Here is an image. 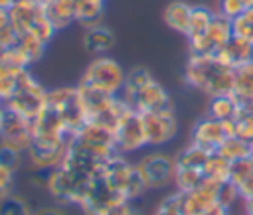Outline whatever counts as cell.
Returning a JSON list of instances; mask_svg holds the SVG:
<instances>
[{
	"instance_id": "18",
	"label": "cell",
	"mask_w": 253,
	"mask_h": 215,
	"mask_svg": "<svg viewBox=\"0 0 253 215\" xmlns=\"http://www.w3.org/2000/svg\"><path fill=\"white\" fill-rule=\"evenodd\" d=\"M115 43V36L109 28H105L103 24L95 26V28H87L85 36H83V47L89 53L95 55H103L105 51H109Z\"/></svg>"
},
{
	"instance_id": "20",
	"label": "cell",
	"mask_w": 253,
	"mask_h": 215,
	"mask_svg": "<svg viewBox=\"0 0 253 215\" xmlns=\"http://www.w3.org/2000/svg\"><path fill=\"white\" fill-rule=\"evenodd\" d=\"M190 14H192V4H188L184 0H174L164 10V22L170 30L186 36L188 24H190Z\"/></svg>"
},
{
	"instance_id": "29",
	"label": "cell",
	"mask_w": 253,
	"mask_h": 215,
	"mask_svg": "<svg viewBox=\"0 0 253 215\" xmlns=\"http://www.w3.org/2000/svg\"><path fill=\"white\" fill-rule=\"evenodd\" d=\"M150 79H154L152 75H150V71L148 69H144V67H132L130 71H126V77H125V87H123V97L125 99H130L136 91H140Z\"/></svg>"
},
{
	"instance_id": "28",
	"label": "cell",
	"mask_w": 253,
	"mask_h": 215,
	"mask_svg": "<svg viewBox=\"0 0 253 215\" xmlns=\"http://www.w3.org/2000/svg\"><path fill=\"white\" fill-rule=\"evenodd\" d=\"M210 154H211V152H208L206 148H202V146H198V144H192V142H190V146H186V148L178 154V158H176V166H186V168H204V164L208 162Z\"/></svg>"
},
{
	"instance_id": "33",
	"label": "cell",
	"mask_w": 253,
	"mask_h": 215,
	"mask_svg": "<svg viewBox=\"0 0 253 215\" xmlns=\"http://www.w3.org/2000/svg\"><path fill=\"white\" fill-rule=\"evenodd\" d=\"M55 26L49 22V18L45 16V10H42V14L36 18V22L32 24V30L28 32V34H34L38 39H42L43 43H49L51 39H53V36H55Z\"/></svg>"
},
{
	"instance_id": "3",
	"label": "cell",
	"mask_w": 253,
	"mask_h": 215,
	"mask_svg": "<svg viewBox=\"0 0 253 215\" xmlns=\"http://www.w3.org/2000/svg\"><path fill=\"white\" fill-rule=\"evenodd\" d=\"M125 77H126V71L121 67L119 61L107 55H97L87 65L81 79L109 95H119L125 87Z\"/></svg>"
},
{
	"instance_id": "37",
	"label": "cell",
	"mask_w": 253,
	"mask_h": 215,
	"mask_svg": "<svg viewBox=\"0 0 253 215\" xmlns=\"http://www.w3.org/2000/svg\"><path fill=\"white\" fill-rule=\"evenodd\" d=\"M0 164L4 168H8L10 172H16L20 168V164H22V152H18V150H14V148H10V146L0 142Z\"/></svg>"
},
{
	"instance_id": "35",
	"label": "cell",
	"mask_w": 253,
	"mask_h": 215,
	"mask_svg": "<svg viewBox=\"0 0 253 215\" xmlns=\"http://www.w3.org/2000/svg\"><path fill=\"white\" fill-rule=\"evenodd\" d=\"M251 174H253V160H251V156H249V158H243V160H235V162H231V168H229V179L235 181L237 185H239L247 176H251Z\"/></svg>"
},
{
	"instance_id": "8",
	"label": "cell",
	"mask_w": 253,
	"mask_h": 215,
	"mask_svg": "<svg viewBox=\"0 0 253 215\" xmlns=\"http://www.w3.org/2000/svg\"><path fill=\"white\" fill-rule=\"evenodd\" d=\"M115 146L119 154H130L136 152L144 146H148L146 142V132H144V120H142V112H138L136 108H132L117 126L115 130Z\"/></svg>"
},
{
	"instance_id": "46",
	"label": "cell",
	"mask_w": 253,
	"mask_h": 215,
	"mask_svg": "<svg viewBox=\"0 0 253 215\" xmlns=\"http://www.w3.org/2000/svg\"><path fill=\"white\" fill-rule=\"evenodd\" d=\"M243 207H245V213L253 211V197H247V199H243Z\"/></svg>"
},
{
	"instance_id": "13",
	"label": "cell",
	"mask_w": 253,
	"mask_h": 215,
	"mask_svg": "<svg viewBox=\"0 0 253 215\" xmlns=\"http://www.w3.org/2000/svg\"><path fill=\"white\" fill-rule=\"evenodd\" d=\"M225 138L227 136H225L221 120H215L211 116H204L192 128V144H198L206 148L208 152H215Z\"/></svg>"
},
{
	"instance_id": "15",
	"label": "cell",
	"mask_w": 253,
	"mask_h": 215,
	"mask_svg": "<svg viewBox=\"0 0 253 215\" xmlns=\"http://www.w3.org/2000/svg\"><path fill=\"white\" fill-rule=\"evenodd\" d=\"M42 10L43 6L40 4V0H14L8 14H10V22L16 28V32L24 36L32 30V24L42 14Z\"/></svg>"
},
{
	"instance_id": "10",
	"label": "cell",
	"mask_w": 253,
	"mask_h": 215,
	"mask_svg": "<svg viewBox=\"0 0 253 215\" xmlns=\"http://www.w3.org/2000/svg\"><path fill=\"white\" fill-rule=\"evenodd\" d=\"M126 101L138 112H160V110H172L174 108L168 91L156 79H150L140 91H136Z\"/></svg>"
},
{
	"instance_id": "6",
	"label": "cell",
	"mask_w": 253,
	"mask_h": 215,
	"mask_svg": "<svg viewBox=\"0 0 253 215\" xmlns=\"http://www.w3.org/2000/svg\"><path fill=\"white\" fill-rule=\"evenodd\" d=\"M136 170L148 189H164L174 183L176 158L164 152H150L136 162Z\"/></svg>"
},
{
	"instance_id": "17",
	"label": "cell",
	"mask_w": 253,
	"mask_h": 215,
	"mask_svg": "<svg viewBox=\"0 0 253 215\" xmlns=\"http://www.w3.org/2000/svg\"><path fill=\"white\" fill-rule=\"evenodd\" d=\"M241 105H253V59L233 67V91Z\"/></svg>"
},
{
	"instance_id": "36",
	"label": "cell",
	"mask_w": 253,
	"mask_h": 215,
	"mask_svg": "<svg viewBox=\"0 0 253 215\" xmlns=\"http://www.w3.org/2000/svg\"><path fill=\"white\" fill-rule=\"evenodd\" d=\"M239 197H241V193H239V185H237L235 181L227 179V181H223V183L219 185L217 201H219V203H223L227 209H229V207H231Z\"/></svg>"
},
{
	"instance_id": "41",
	"label": "cell",
	"mask_w": 253,
	"mask_h": 215,
	"mask_svg": "<svg viewBox=\"0 0 253 215\" xmlns=\"http://www.w3.org/2000/svg\"><path fill=\"white\" fill-rule=\"evenodd\" d=\"M239 193H241V199L253 197V174H251V176H247V178L239 183Z\"/></svg>"
},
{
	"instance_id": "40",
	"label": "cell",
	"mask_w": 253,
	"mask_h": 215,
	"mask_svg": "<svg viewBox=\"0 0 253 215\" xmlns=\"http://www.w3.org/2000/svg\"><path fill=\"white\" fill-rule=\"evenodd\" d=\"M12 176L14 172H10L8 168L0 164V199L12 193Z\"/></svg>"
},
{
	"instance_id": "22",
	"label": "cell",
	"mask_w": 253,
	"mask_h": 215,
	"mask_svg": "<svg viewBox=\"0 0 253 215\" xmlns=\"http://www.w3.org/2000/svg\"><path fill=\"white\" fill-rule=\"evenodd\" d=\"M239 110H241V103L237 101L233 93H227V95L211 97L210 107H208V116L215 120H229V118H235Z\"/></svg>"
},
{
	"instance_id": "48",
	"label": "cell",
	"mask_w": 253,
	"mask_h": 215,
	"mask_svg": "<svg viewBox=\"0 0 253 215\" xmlns=\"http://www.w3.org/2000/svg\"><path fill=\"white\" fill-rule=\"evenodd\" d=\"M247 41L253 43V26H251V30H249V34H247Z\"/></svg>"
},
{
	"instance_id": "38",
	"label": "cell",
	"mask_w": 253,
	"mask_h": 215,
	"mask_svg": "<svg viewBox=\"0 0 253 215\" xmlns=\"http://www.w3.org/2000/svg\"><path fill=\"white\" fill-rule=\"evenodd\" d=\"M243 10H245V4L241 0H219V10L217 12L221 16H225V18L233 20V18L241 16Z\"/></svg>"
},
{
	"instance_id": "24",
	"label": "cell",
	"mask_w": 253,
	"mask_h": 215,
	"mask_svg": "<svg viewBox=\"0 0 253 215\" xmlns=\"http://www.w3.org/2000/svg\"><path fill=\"white\" fill-rule=\"evenodd\" d=\"M215 152L221 154L225 160L235 162V160L249 158L251 152H253V146H251L249 142H245L243 138H239V136H227V138L219 144V148H217Z\"/></svg>"
},
{
	"instance_id": "54",
	"label": "cell",
	"mask_w": 253,
	"mask_h": 215,
	"mask_svg": "<svg viewBox=\"0 0 253 215\" xmlns=\"http://www.w3.org/2000/svg\"><path fill=\"white\" fill-rule=\"evenodd\" d=\"M103 2H105V0H103Z\"/></svg>"
},
{
	"instance_id": "30",
	"label": "cell",
	"mask_w": 253,
	"mask_h": 215,
	"mask_svg": "<svg viewBox=\"0 0 253 215\" xmlns=\"http://www.w3.org/2000/svg\"><path fill=\"white\" fill-rule=\"evenodd\" d=\"M235 136L253 144V105H241V110L235 116Z\"/></svg>"
},
{
	"instance_id": "47",
	"label": "cell",
	"mask_w": 253,
	"mask_h": 215,
	"mask_svg": "<svg viewBox=\"0 0 253 215\" xmlns=\"http://www.w3.org/2000/svg\"><path fill=\"white\" fill-rule=\"evenodd\" d=\"M14 0H0V10H10Z\"/></svg>"
},
{
	"instance_id": "4",
	"label": "cell",
	"mask_w": 253,
	"mask_h": 215,
	"mask_svg": "<svg viewBox=\"0 0 253 215\" xmlns=\"http://www.w3.org/2000/svg\"><path fill=\"white\" fill-rule=\"evenodd\" d=\"M47 105L59 112L71 136H75L87 122V112L79 99L77 87H57L47 91Z\"/></svg>"
},
{
	"instance_id": "23",
	"label": "cell",
	"mask_w": 253,
	"mask_h": 215,
	"mask_svg": "<svg viewBox=\"0 0 253 215\" xmlns=\"http://www.w3.org/2000/svg\"><path fill=\"white\" fill-rule=\"evenodd\" d=\"M204 36L208 37V41H210V45H211V49L215 53L233 36V32H231V20L225 18V16H221L219 12H215V16H213L211 24L208 26V30L204 32Z\"/></svg>"
},
{
	"instance_id": "34",
	"label": "cell",
	"mask_w": 253,
	"mask_h": 215,
	"mask_svg": "<svg viewBox=\"0 0 253 215\" xmlns=\"http://www.w3.org/2000/svg\"><path fill=\"white\" fill-rule=\"evenodd\" d=\"M182 201H184V193L176 189L174 193L166 195V197L160 201V205L154 209L152 215H184V211H182Z\"/></svg>"
},
{
	"instance_id": "50",
	"label": "cell",
	"mask_w": 253,
	"mask_h": 215,
	"mask_svg": "<svg viewBox=\"0 0 253 215\" xmlns=\"http://www.w3.org/2000/svg\"><path fill=\"white\" fill-rule=\"evenodd\" d=\"M49 2H53V0H40V4H42V6H45V4H49Z\"/></svg>"
},
{
	"instance_id": "49",
	"label": "cell",
	"mask_w": 253,
	"mask_h": 215,
	"mask_svg": "<svg viewBox=\"0 0 253 215\" xmlns=\"http://www.w3.org/2000/svg\"><path fill=\"white\" fill-rule=\"evenodd\" d=\"M243 4H245V8H249V6H253V0H241Z\"/></svg>"
},
{
	"instance_id": "44",
	"label": "cell",
	"mask_w": 253,
	"mask_h": 215,
	"mask_svg": "<svg viewBox=\"0 0 253 215\" xmlns=\"http://www.w3.org/2000/svg\"><path fill=\"white\" fill-rule=\"evenodd\" d=\"M6 114H8V108H6V105L0 101V132H2V126H4V120H6Z\"/></svg>"
},
{
	"instance_id": "45",
	"label": "cell",
	"mask_w": 253,
	"mask_h": 215,
	"mask_svg": "<svg viewBox=\"0 0 253 215\" xmlns=\"http://www.w3.org/2000/svg\"><path fill=\"white\" fill-rule=\"evenodd\" d=\"M36 215H63L59 209H40L36 211Z\"/></svg>"
},
{
	"instance_id": "27",
	"label": "cell",
	"mask_w": 253,
	"mask_h": 215,
	"mask_svg": "<svg viewBox=\"0 0 253 215\" xmlns=\"http://www.w3.org/2000/svg\"><path fill=\"white\" fill-rule=\"evenodd\" d=\"M229 168H231V162L229 160H225L217 152H211L210 158H208V162L204 164V176L206 178H211V179H215L219 183H223V181L229 179Z\"/></svg>"
},
{
	"instance_id": "43",
	"label": "cell",
	"mask_w": 253,
	"mask_h": 215,
	"mask_svg": "<svg viewBox=\"0 0 253 215\" xmlns=\"http://www.w3.org/2000/svg\"><path fill=\"white\" fill-rule=\"evenodd\" d=\"M241 18H243L247 24H251V26H253V6L245 8V10H243V14H241Z\"/></svg>"
},
{
	"instance_id": "39",
	"label": "cell",
	"mask_w": 253,
	"mask_h": 215,
	"mask_svg": "<svg viewBox=\"0 0 253 215\" xmlns=\"http://www.w3.org/2000/svg\"><path fill=\"white\" fill-rule=\"evenodd\" d=\"M20 39V34L16 32V28L12 26V22H6L4 26H0V47H12L16 45Z\"/></svg>"
},
{
	"instance_id": "9",
	"label": "cell",
	"mask_w": 253,
	"mask_h": 215,
	"mask_svg": "<svg viewBox=\"0 0 253 215\" xmlns=\"http://www.w3.org/2000/svg\"><path fill=\"white\" fill-rule=\"evenodd\" d=\"M144 120V132L148 146H162L170 142L178 132V120L172 110H160V112H142Z\"/></svg>"
},
{
	"instance_id": "11",
	"label": "cell",
	"mask_w": 253,
	"mask_h": 215,
	"mask_svg": "<svg viewBox=\"0 0 253 215\" xmlns=\"http://www.w3.org/2000/svg\"><path fill=\"white\" fill-rule=\"evenodd\" d=\"M0 142L10 146V148H14V150H18V152H22V154L28 152V148L34 142L32 120L8 110L4 126H2V132H0Z\"/></svg>"
},
{
	"instance_id": "51",
	"label": "cell",
	"mask_w": 253,
	"mask_h": 215,
	"mask_svg": "<svg viewBox=\"0 0 253 215\" xmlns=\"http://www.w3.org/2000/svg\"><path fill=\"white\" fill-rule=\"evenodd\" d=\"M128 215H142V213H138V211H134V209H132V211H130Z\"/></svg>"
},
{
	"instance_id": "26",
	"label": "cell",
	"mask_w": 253,
	"mask_h": 215,
	"mask_svg": "<svg viewBox=\"0 0 253 215\" xmlns=\"http://www.w3.org/2000/svg\"><path fill=\"white\" fill-rule=\"evenodd\" d=\"M215 12L208 6H192V14H190V24H188V32H186V37H192V36H198V34H204L208 30V26L211 24Z\"/></svg>"
},
{
	"instance_id": "12",
	"label": "cell",
	"mask_w": 253,
	"mask_h": 215,
	"mask_svg": "<svg viewBox=\"0 0 253 215\" xmlns=\"http://www.w3.org/2000/svg\"><path fill=\"white\" fill-rule=\"evenodd\" d=\"M219 185H221L219 181H215L211 178H204L200 187L184 193V201H182L184 215H206L208 209L217 201Z\"/></svg>"
},
{
	"instance_id": "53",
	"label": "cell",
	"mask_w": 253,
	"mask_h": 215,
	"mask_svg": "<svg viewBox=\"0 0 253 215\" xmlns=\"http://www.w3.org/2000/svg\"><path fill=\"white\" fill-rule=\"evenodd\" d=\"M247 215H253V211H249V213H247Z\"/></svg>"
},
{
	"instance_id": "31",
	"label": "cell",
	"mask_w": 253,
	"mask_h": 215,
	"mask_svg": "<svg viewBox=\"0 0 253 215\" xmlns=\"http://www.w3.org/2000/svg\"><path fill=\"white\" fill-rule=\"evenodd\" d=\"M0 215H36V211L30 207L26 199L10 193L0 199Z\"/></svg>"
},
{
	"instance_id": "7",
	"label": "cell",
	"mask_w": 253,
	"mask_h": 215,
	"mask_svg": "<svg viewBox=\"0 0 253 215\" xmlns=\"http://www.w3.org/2000/svg\"><path fill=\"white\" fill-rule=\"evenodd\" d=\"M85 150H89L95 158L99 160H109L111 156L117 154V146H115V130H111L109 126L97 122V120H87L81 130L73 136Z\"/></svg>"
},
{
	"instance_id": "52",
	"label": "cell",
	"mask_w": 253,
	"mask_h": 215,
	"mask_svg": "<svg viewBox=\"0 0 253 215\" xmlns=\"http://www.w3.org/2000/svg\"><path fill=\"white\" fill-rule=\"evenodd\" d=\"M2 51H4V47H0V55H2Z\"/></svg>"
},
{
	"instance_id": "25",
	"label": "cell",
	"mask_w": 253,
	"mask_h": 215,
	"mask_svg": "<svg viewBox=\"0 0 253 215\" xmlns=\"http://www.w3.org/2000/svg\"><path fill=\"white\" fill-rule=\"evenodd\" d=\"M204 168H186V166H176V174H174V183L176 189L182 193L194 191L196 187H200V183L204 181Z\"/></svg>"
},
{
	"instance_id": "32",
	"label": "cell",
	"mask_w": 253,
	"mask_h": 215,
	"mask_svg": "<svg viewBox=\"0 0 253 215\" xmlns=\"http://www.w3.org/2000/svg\"><path fill=\"white\" fill-rule=\"evenodd\" d=\"M18 45L24 49V53L30 57V61L36 63V61H40V59L43 57L47 43H43L42 39H38L34 34H24V36H20Z\"/></svg>"
},
{
	"instance_id": "42",
	"label": "cell",
	"mask_w": 253,
	"mask_h": 215,
	"mask_svg": "<svg viewBox=\"0 0 253 215\" xmlns=\"http://www.w3.org/2000/svg\"><path fill=\"white\" fill-rule=\"evenodd\" d=\"M206 215H229V209L223 205V203H219V201H215L210 209H208V213Z\"/></svg>"
},
{
	"instance_id": "16",
	"label": "cell",
	"mask_w": 253,
	"mask_h": 215,
	"mask_svg": "<svg viewBox=\"0 0 253 215\" xmlns=\"http://www.w3.org/2000/svg\"><path fill=\"white\" fill-rule=\"evenodd\" d=\"M213 55L227 67H237L239 63L253 59V43H249L245 37L231 36V39L227 43H223Z\"/></svg>"
},
{
	"instance_id": "19",
	"label": "cell",
	"mask_w": 253,
	"mask_h": 215,
	"mask_svg": "<svg viewBox=\"0 0 253 215\" xmlns=\"http://www.w3.org/2000/svg\"><path fill=\"white\" fill-rule=\"evenodd\" d=\"M75 6H77V0H53V2L45 4L43 10H45V16L49 18V22L59 32V30L67 28L71 22H75Z\"/></svg>"
},
{
	"instance_id": "21",
	"label": "cell",
	"mask_w": 253,
	"mask_h": 215,
	"mask_svg": "<svg viewBox=\"0 0 253 215\" xmlns=\"http://www.w3.org/2000/svg\"><path fill=\"white\" fill-rule=\"evenodd\" d=\"M105 2L103 0H77L75 6V22L81 24L85 30L103 24Z\"/></svg>"
},
{
	"instance_id": "2",
	"label": "cell",
	"mask_w": 253,
	"mask_h": 215,
	"mask_svg": "<svg viewBox=\"0 0 253 215\" xmlns=\"http://www.w3.org/2000/svg\"><path fill=\"white\" fill-rule=\"evenodd\" d=\"M4 105L10 112H16L28 120H34L47 107V91L26 69L18 77V87L14 95L8 101H4Z\"/></svg>"
},
{
	"instance_id": "14",
	"label": "cell",
	"mask_w": 253,
	"mask_h": 215,
	"mask_svg": "<svg viewBox=\"0 0 253 215\" xmlns=\"http://www.w3.org/2000/svg\"><path fill=\"white\" fill-rule=\"evenodd\" d=\"M77 93H79V99H81L83 108H85V112H87V120L99 118V116L111 107V103H113L115 97H117V95H109V93H105V91H101V89H97V87L85 83L83 79H81L79 85H77Z\"/></svg>"
},
{
	"instance_id": "5",
	"label": "cell",
	"mask_w": 253,
	"mask_h": 215,
	"mask_svg": "<svg viewBox=\"0 0 253 215\" xmlns=\"http://www.w3.org/2000/svg\"><path fill=\"white\" fill-rule=\"evenodd\" d=\"M71 138L73 136H34V142L26 152L30 164L36 170H43V172L61 166Z\"/></svg>"
},
{
	"instance_id": "1",
	"label": "cell",
	"mask_w": 253,
	"mask_h": 215,
	"mask_svg": "<svg viewBox=\"0 0 253 215\" xmlns=\"http://www.w3.org/2000/svg\"><path fill=\"white\" fill-rule=\"evenodd\" d=\"M184 79L190 87L210 95H227L233 91V67L221 63L213 53H190Z\"/></svg>"
}]
</instances>
